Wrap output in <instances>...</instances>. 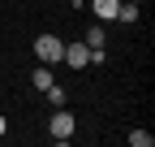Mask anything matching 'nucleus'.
<instances>
[{
    "instance_id": "nucleus-1",
    "label": "nucleus",
    "mask_w": 155,
    "mask_h": 147,
    "mask_svg": "<svg viewBox=\"0 0 155 147\" xmlns=\"http://www.w3.org/2000/svg\"><path fill=\"white\" fill-rule=\"evenodd\" d=\"M73 130H78V117H73V113H65V108H56V117L48 121V134H52L56 143H69V138H73Z\"/></svg>"
},
{
    "instance_id": "nucleus-2",
    "label": "nucleus",
    "mask_w": 155,
    "mask_h": 147,
    "mask_svg": "<svg viewBox=\"0 0 155 147\" xmlns=\"http://www.w3.org/2000/svg\"><path fill=\"white\" fill-rule=\"evenodd\" d=\"M35 56L43 61V65H56V61L65 56V43L56 39V35H39V39H35Z\"/></svg>"
},
{
    "instance_id": "nucleus-3",
    "label": "nucleus",
    "mask_w": 155,
    "mask_h": 147,
    "mask_svg": "<svg viewBox=\"0 0 155 147\" xmlns=\"http://www.w3.org/2000/svg\"><path fill=\"white\" fill-rule=\"evenodd\" d=\"M65 65H73V69H86L91 65V48L86 43H65V56H61Z\"/></svg>"
},
{
    "instance_id": "nucleus-4",
    "label": "nucleus",
    "mask_w": 155,
    "mask_h": 147,
    "mask_svg": "<svg viewBox=\"0 0 155 147\" xmlns=\"http://www.w3.org/2000/svg\"><path fill=\"white\" fill-rule=\"evenodd\" d=\"M116 5H121V0H91V9H95L99 22H116Z\"/></svg>"
},
{
    "instance_id": "nucleus-5",
    "label": "nucleus",
    "mask_w": 155,
    "mask_h": 147,
    "mask_svg": "<svg viewBox=\"0 0 155 147\" xmlns=\"http://www.w3.org/2000/svg\"><path fill=\"white\" fill-rule=\"evenodd\" d=\"M104 39H108V35H104V26H91V30H86V39H82V43H86L91 52H104Z\"/></svg>"
},
{
    "instance_id": "nucleus-6",
    "label": "nucleus",
    "mask_w": 155,
    "mask_h": 147,
    "mask_svg": "<svg viewBox=\"0 0 155 147\" xmlns=\"http://www.w3.org/2000/svg\"><path fill=\"white\" fill-rule=\"evenodd\" d=\"M30 82H35V87H39V91H48V87H52V82H56V78H52V65H39V69H35V74H30Z\"/></svg>"
},
{
    "instance_id": "nucleus-7",
    "label": "nucleus",
    "mask_w": 155,
    "mask_h": 147,
    "mask_svg": "<svg viewBox=\"0 0 155 147\" xmlns=\"http://www.w3.org/2000/svg\"><path fill=\"white\" fill-rule=\"evenodd\" d=\"M43 95H48V104H52V108H65V87H56V82H52Z\"/></svg>"
},
{
    "instance_id": "nucleus-8",
    "label": "nucleus",
    "mask_w": 155,
    "mask_h": 147,
    "mask_svg": "<svg viewBox=\"0 0 155 147\" xmlns=\"http://www.w3.org/2000/svg\"><path fill=\"white\" fill-rule=\"evenodd\" d=\"M129 143H134V147H151L155 134H147V130H129Z\"/></svg>"
},
{
    "instance_id": "nucleus-9",
    "label": "nucleus",
    "mask_w": 155,
    "mask_h": 147,
    "mask_svg": "<svg viewBox=\"0 0 155 147\" xmlns=\"http://www.w3.org/2000/svg\"><path fill=\"white\" fill-rule=\"evenodd\" d=\"M5 130H9V121H5V117H0V138H5Z\"/></svg>"
},
{
    "instance_id": "nucleus-10",
    "label": "nucleus",
    "mask_w": 155,
    "mask_h": 147,
    "mask_svg": "<svg viewBox=\"0 0 155 147\" xmlns=\"http://www.w3.org/2000/svg\"><path fill=\"white\" fill-rule=\"evenodd\" d=\"M134 5H142V0H134Z\"/></svg>"
},
{
    "instance_id": "nucleus-11",
    "label": "nucleus",
    "mask_w": 155,
    "mask_h": 147,
    "mask_svg": "<svg viewBox=\"0 0 155 147\" xmlns=\"http://www.w3.org/2000/svg\"><path fill=\"white\" fill-rule=\"evenodd\" d=\"M69 5H78V0H69Z\"/></svg>"
}]
</instances>
